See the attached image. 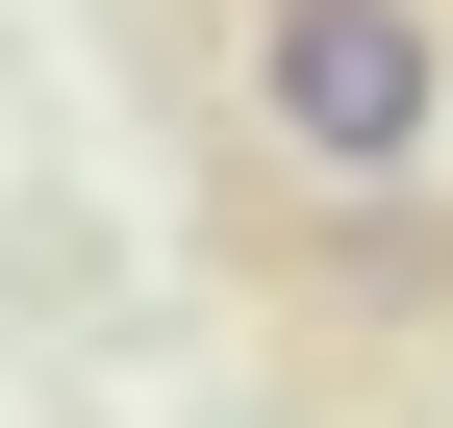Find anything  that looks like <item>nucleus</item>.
Returning <instances> with one entry per match:
<instances>
[{
    "instance_id": "1",
    "label": "nucleus",
    "mask_w": 453,
    "mask_h": 428,
    "mask_svg": "<svg viewBox=\"0 0 453 428\" xmlns=\"http://www.w3.org/2000/svg\"><path fill=\"white\" fill-rule=\"evenodd\" d=\"M252 126L303 151L327 202H428V151H453V26H428V0H252Z\"/></svg>"
}]
</instances>
